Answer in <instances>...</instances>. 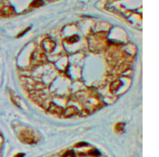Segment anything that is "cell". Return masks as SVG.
Returning <instances> with one entry per match:
<instances>
[{
  "mask_svg": "<svg viewBox=\"0 0 159 157\" xmlns=\"http://www.w3.org/2000/svg\"><path fill=\"white\" fill-rule=\"evenodd\" d=\"M63 157H106L103 152L91 145L86 143L77 144L74 148L66 151Z\"/></svg>",
  "mask_w": 159,
  "mask_h": 157,
  "instance_id": "obj_1",
  "label": "cell"
},
{
  "mask_svg": "<svg viewBox=\"0 0 159 157\" xmlns=\"http://www.w3.org/2000/svg\"><path fill=\"white\" fill-rule=\"evenodd\" d=\"M14 13V9L12 6H6L0 9V17H9Z\"/></svg>",
  "mask_w": 159,
  "mask_h": 157,
  "instance_id": "obj_2",
  "label": "cell"
},
{
  "mask_svg": "<svg viewBox=\"0 0 159 157\" xmlns=\"http://www.w3.org/2000/svg\"><path fill=\"white\" fill-rule=\"evenodd\" d=\"M43 2L41 1H33L32 3H31V6L34 7V8H36V7H39L40 6H42V4H43Z\"/></svg>",
  "mask_w": 159,
  "mask_h": 157,
  "instance_id": "obj_3",
  "label": "cell"
},
{
  "mask_svg": "<svg viewBox=\"0 0 159 157\" xmlns=\"http://www.w3.org/2000/svg\"><path fill=\"white\" fill-rule=\"evenodd\" d=\"M29 29L30 28H27V29H26V30H24V32L21 33L19 34V35H18V37H21V36L23 35H24V34L26 33V32H27V31H28V30H29Z\"/></svg>",
  "mask_w": 159,
  "mask_h": 157,
  "instance_id": "obj_4",
  "label": "cell"
}]
</instances>
